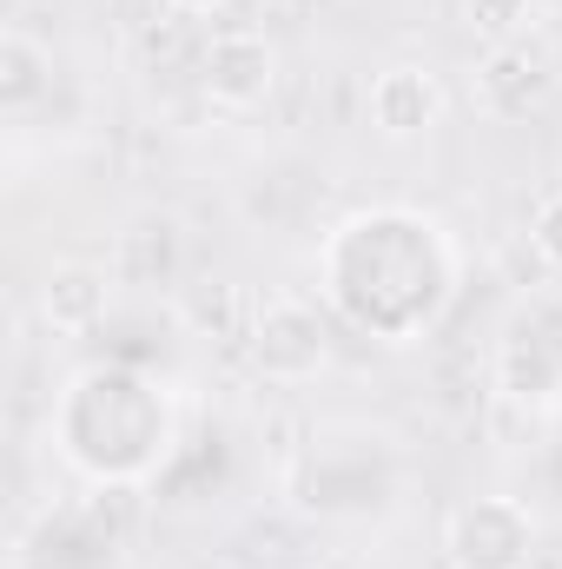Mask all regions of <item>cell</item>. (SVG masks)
I'll return each mask as SVG.
<instances>
[{
    "label": "cell",
    "instance_id": "1",
    "mask_svg": "<svg viewBox=\"0 0 562 569\" xmlns=\"http://www.w3.org/2000/svg\"><path fill=\"white\" fill-rule=\"evenodd\" d=\"M318 266H324L331 305L384 345H411L423 325H436V311L450 305V284H456V252H450L443 226L423 212H404V206L344 219L324 239Z\"/></svg>",
    "mask_w": 562,
    "mask_h": 569
},
{
    "label": "cell",
    "instance_id": "2",
    "mask_svg": "<svg viewBox=\"0 0 562 569\" xmlns=\"http://www.w3.org/2000/svg\"><path fill=\"white\" fill-rule=\"evenodd\" d=\"M53 443L100 483H140L172 443V411L140 371L93 365L67 385L53 411Z\"/></svg>",
    "mask_w": 562,
    "mask_h": 569
},
{
    "label": "cell",
    "instance_id": "3",
    "mask_svg": "<svg viewBox=\"0 0 562 569\" xmlns=\"http://www.w3.org/2000/svg\"><path fill=\"white\" fill-rule=\"evenodd\" d=\"M450 569H536V517L516 497H463L443 517Z\"/></svg>",
    "mask_w": 562,
    "mask_h": 569
},
{
    "label": "cell",
    "instance_id": "4",
    "mask_svg": "<svg viewBox=\"0 0 562 569\" xmlns=\"http://www.w3.org/2000/svg\"><path fill=\"white\" fill-rule=\"evenodd\" d=\"M331 365V325L304 298H272L252 325V371L272 385H311Z\"/></svg>",
    "mask_w": 562,
    "mask_h": 569
},
{
    "label": "cell",
    "instance_id": "5",
    "mask_svg": "<svg viewBox=\"0 0 562 569\" xmlns=\"http://www.w3.org/2000/svg\"><path fill=\"white\" fill-rule=\"evenodd\" d=\"M199 87H205L219 107L252 113V107H265L272 87H279V47H272L259 27H219V33L205 40V53H199Z\"/></svg>",
    "mask_w": 562,
    "mask_h": 569
},
{
    "label": "cell",
    "instance_id": "6",
    "mask_svg": "<svg viewBox=\"0 0 562 569\" xmlns=\"http://www.w3.org/2000/svg\"><path fill=\"white\" fill-rule=\"evenodd\" d=\"M371 127L384 133V140L411 146L423 133H436V120H443V107H450V93H443V80L430 73V67H384L378 80H371Z\"/></svg>",
    "mask_w": 562,
    "mask_h": 569
},
{
    "label": "cell",
    "instance_id": "7",
    "mask_svg": "<svg viewBox=\"0 0 562 569\" xmlns=\"http://www.w3.org/2000/svg\"><path fill=\"white\" fill-rule=\"evenodd\" d=\"M107 305H113V279H107V266L60 259V266L40 279V318H47L60 338H87V331H100Z\"/></svg>",
    "mask_w": 562,
    "mask_h": 569
},
{
    "label": "cell",
    "instance_id": "8",
    "mask_svg": "<svg viewBox=\"0 0 562 569\" xmlns=\"http://www.w3.org/2000/svg\"><path fill=\"white\" fill-rule=\"evenodd\" d=\"M543 87H550V73H543V60L530 53V47H516V40H496L490 47V60L476 67V107L490 113V120H523L536 100H543Z\"/></svg>",
    "mask_w": 562,
    "mask_h": 569
},
{
    "label": "cell",
    "instance_id": "9",
    "mask_svg": "<svg viewBox=\"0 0 562 569\" xmlns=\"http://www.w3.org/2000/svg\"><path fill=\"white\" fill-rule=\"evenodd\" d=\"M47 73H53L47 47L27 40L20 27H7V33H0V100H7V113H20V107L47 87Z\"/></svg>",
    "mask_w": 562,
    "mask_h": 569
},
{
    "label": "cell",
    "instance_id": "10",
    "mask_svg": "<svg viewBox=\"0 0 562 569\" xmlns=\"http://www.w3.org/2000/svg\"><path fill=\"white\" fill-rule=\"evenodd\" d=\"M530 246H536L543 266L562 272V192H543V199H536V212H530Z\"/></svg>",
    "mask_w": 562,
    "mask_h": 569
},
{
    "label": "cell",
    "instance_id": "11",
    "mask_svg": "<svg viewBox=\"0 0 562 569\" xmlns=\"http://www.w3.org/2000/svg\"><path fill=\"white\" fill-rule=\"evenodd\" d=\"M470 20H476V27H490L496 40H510V27L523 20V0H470Z\"/></svg>",
    "mask_w": 562,
    "mask_h": 569
},
{
    "label": "cell",
    "instance_id": "12",
    "mask_svg": "<svg viewBox=\"0 0 562 569\" xmlns=\"http://www.w3.org/2000/svg\"><path fill=\"white\" fill-rule=\"evenodd\" d=\"M172 13H219V7H232V0H165Z\"/></svg>",
    "mask_w": 562,
    "mask_h": 569
}]
</instances>
